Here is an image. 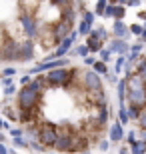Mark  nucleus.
<instances>
[{
  "mask_svg": "<svg viewBox=\"0 0 146 154\" xmlns=\"http://www.w3.org/2000/svg\"><path fill=\"white\" fill-rule=\"evenodd\" d=\"M128 104L130 106H138V108L144 110L146 104V82L142 80V76L136 72L132 74L128 80Z\"/></svg>",
  "mask_w": 146,
  "mask_h": 154,
  "instance_id": "nucleus-1",
  "label": "nucleus"
},
{
  "mask_svg": "<svg viewBox=\"0 0 146 154\" xmlns=\"http://www.w3.org/2000/svg\"><path fill=\"white\" fill-rule=\"evenodd\" d=\"M38 100H40V94L34 92L30 86L18 90V106H20V110H32Z\"/></svg>",
  "mask_w": 146,
  "mask_h": 154,
  "instance_id": "nucleus-2",
  "label": "nucleus"
},
{
  "mask_svg": "<svg viewBox=\"0 0 146 154\" xmlns=\"http://www.w3.org/2000/svg\"><path fill=\"white\" fill-rule=\"evenodd\" d=\"M58 134L56 128H54V124L52 122H46V124H42V128H40V142H42V146L44 148H54L58 142Z\"/></svg>",
  "mask_w": 146,
  "mask_h": 154,
  "instance_id": "nucleus-3",
  "label": "nucleus"
},
{
  "mask_svg": "<svg viewBox=\"0 0 146 154\" xmlns=\"http://www.w3.org/2000/svg\"><path fill=\"white\" fill-rule=\"evenodd\" d=\"M82 84H84V88L88 92H100L102 90V80H100V74H96L94 70H84L82 72Z\"/></svg>",
  "mask_w": 146,
  "mask_h": 154,
  "instance_id": "nucleus-4",
  "label": "nucleus"
},
{
  "mask_svg": "<svg viewBox=\"0 0 146 154\" xmlns=\"http://www.w3.org/2000/svg\"><path fill=\"white\" fill-rule=\"evenodd\" d=\"M68 62H70L68 58H58V60H44V62H40L38 66H34V68L30 70V74H38V72H44V70L52 72V70L64 68V66H66Z\"/></svg>",
  "mask_w": 146,
  "mask_h": 154,
  "instance_id": "nucleus-5",
  "label": "nucleus"
},
{
  "mask_svg": "<svg viewBox=\"0 0 146 154\" xmlns=\"http://www.w3.org/2000/svg\"><path fill=\"white\" fill-rule=\"evenodd\" d=\"M54 148L58 152H72L74 150V134H70V130H64L58 136V142H56Z\"/></svg>",
  "mask_w": 146,
  "mask_h": 154,
  "instance_id": "nucleus-6",
  "label": "nucleus"
},
{
  "mask_svg": "<svg viewBox=\"0 0 146 154\" xmlns=\"http://www.w3.org/2000/svg\"><path fill=\"white\" fill-rule=\"evenodd\" d=\"M20 24L24 26V32L28 38H36L38 36V24L30 14H20Z\"/></svg>",
  "mask_w": 146,
  "mask_h": 154,
  "instance_id": "nucleus-7",
  "label": "nucleus"
},
{
  "mask_svg": "<svg viewBox=\"0 0 146 154\" xmlns=\"http://www.w3.org/2000/svg\"><path fill=\"white\" fill-rule=\"evenodd\" d=\"M106 48L110 52H114V54H118V56H126L128 50H132V46H128L124 40H118V38H112V40H110V44H108Z\"/></svg>",
  "mask_w": 146,
  "mask_h": 154,
  "instance_id": "nucleus-8",
  "label": "nucleus"
},
{
  "mask_svg": "<svg viewBox=\"0 0 146 154\" xmlns=\"http://www.w3.org/2000/svg\"><path fill=\"white\" fill-rule=\"evenodd\" d=\"M130 32V28L126 26V24L122 22V20H116V22L112 24V34H114V38H118V40H122L124 36Z\"/></svg>",
  "mask_w": 146,
  "mask_h": 154,
  "instance_id": "nucleus-9",
  "label": "nucleus"
},
{
  "mask_svg": "<svg viewBox=\"0 0 146 154\" xmlns=\"http://www.w3.org/2000/svg\"><path fill=\"white\" fill-rule=\"evenodd\" d=\"M110 140H112V142H120V140H122L124 138V132H122V124H120V122H114L112 126H110Z\"/></svg>",
  "mask_w": 146,
  "mask_h": 154,
  "instance_id": "nucleus-10",
  "label": "nucleus"
},
{
  "mask_svg": "<svg viewBox=\"0 0 146 154\" xmlns=\"http://www.w3.org/2000/svg\"><path fill=\"white\" fill-rule=\"evenodd\" d=\"M34 56V48H32V42L26 40L24 44H20V60H30Z\"/></svg>",
  "mask_w": 146,
  "mask_h": 154,
  "instance_id": "nucleus-11",
  "label": "nucleus"
},
{
  "mask_svg": "<svg viewBox=\"0 0 146 154\" xmlns=\"http://www.w3.org/2000/svg\"><path fill=\"white\" fill-rule=\"evenodd\" d=\"M126 94H128V82L120 80L118 82V102H120V106H126Z\"/></svg>",
  "mask_w": 146,
  "mask_h": 154,
  "instance_id": "nucleus-12",
  "label": "nucleus"
},
{
  "mask_svg": "<svg viewBox=\"0 0 146 154\" xmlns=\"http://www.w3.org/2000/svg\"><path fill=\"white\" fill-rule=\"evenodd\" d=\"M86 46L90 48V52H102L104 50V48H102V42L96 38V36H92V34H90L88 40H86Z\"/></svg>",
  "mask_w": 146,
  "mask_h": 154,
  "instance_id": "nucleus-13",
  "label": "nucleus"
},
{
  "mask_svg": "<svg viewBox=\"0 0 146 154\" xmlns=\"http://www.w3.org/2000/svg\"><path fill=\"white\" fill-rule=\"evenodd\" d=\"M106 120H108V112H106V108H98V110H96V116H94L96 126H104V124H106Z\"/></svg>",
  "mask_w": 146,
  "mask_h": 154,
  "instance_id": "nucleus-14",
  "label": "nucleus"
},
{
  "mask_svg": "<svg viewBox=\"0 0 146 154\" xmlns=\"http://www.w3.org/2000/svg\"><path fill=\"white\" fill-rule=\"evenodd\" d=\"M92 100L96 102V106H98V108H106V94H104V90L94 92V94H92Z\"/></svg>",
  "mask_w": 146,
  "mask_h": 154,
  "instance_id": "nucleus-15",
  "label": "nucleus"
},
{
  "mask_svg": "<svg viewBox=\"0 0 146 154\" xmlns=\"http://www.w3.org/2000/svg\"><path fill=\"white\" fill-rule=\"evenodd\" d=\"M92 24L90 22H86V20H80V24H78V30H76V32H78V34H82V36H90L92 34Z\"/></svg>",
  "mask_w": 146,
  "mask_h": 154,
  "instance_id": "nucleus-16",
  "label": "nucleus"
},
{
  "mask_svg": "<svg viewBox=\"0 0 146 154\" xmlns=\"http://www.w3.org/2000/svg\"><path fill=\"white\" fill-rule=\"evenodd\" d=\"M92 36H96L100 42H104V40L108 38V30L104 28V26H96V28L92 30Z\"/></svg>",
  "mask_w": 146,
  "mask_h": 154,
  "instance_id": "nucleus-17",
  "label": "nucleus"
},
{
  "mask_svg": "<svg viewBox=\"0 0 146 154\" xmlns=\"http://www.w3.org/2000/svg\"><path fill=\"white\" fill-rule=\"evenodd\" d=\"M92 70H94L96 74H106V76H108V66L102 62V60H96L94 66H92Z\"/></svg>",
  "mask_w": 146,
  "mask_h": 154,
  "instance_id": "nucleus-18",
  "label": "nucleus"
},
{
  "mask_svg": "<svg viewBox=\"0 0 146 154\" xmlns=\"http://www.w3.org/2000/svg\"><path fill=\"white\" fill-rule=\"evenodd\" d=\"M132 154H146V142L144 140H138V142L132 146Z\"/></svg>",
  "mask_w": 146,
  "mask_h": 154,
  "instance_id": "nucleus-19",
  "label": "nucleus"
},
{
  "mask_svg": "<svg viewBox=\"0 0 146 154\" xmlns=\"http://www.w3.org/2000/svg\"><path fill=\"white\" fill-rule=\"evenodd\" d=\"M118 116H120V124H128L130 116H128V110H126V106H120V108H118Z\"/></svg>",
  "mask_w": 146,
  "mask_h": 154,
  "instance_id": "nucleus-20",
  "label": "nucleus"
},
{
  "mask_svg": "<svg viewBox=\"0 0 146 154\" xmlns=\"http://www.w3.org/2000/svg\"><path fill=\"white\" fill-rule=\"evenodd\" d=\"M62 20H66L68 24H74V20H76V12H74L72 8L64 10V16H62Z\"/></svg>",
  "mask_w": 146,
  "mask_h": 154,
  "instance_id": "nucleus-21",
  "label": "nucleus"
},
{
  "mask_svg": "<svg viewBox=\"0 0 146 154\" xmlns=\"http://www.w3.org/2000/svg\"><path fill=\"white\" fill-rule=\"evenodd\" d=\"M74 54H78V56H82V58H84V60H86V58H88V54H90V48H88V46H78V48H74Z\"/></svg>",
  "mask_w": 146,
  "mask_h": 154,
  "instance_id": "nucleus-22",
  "label": "nucleus"
},
{
  "mask_svg": "<svg viewBox=\"0 0 146 154\" xmlns=\"http://www.w3.org/2000/svg\"><path fill=\"white\" fill-rule=\"evenodd\" d=\"M140 114H142V108H138V106H128V116L130 118L140 120Z\"/></svg>",
  "mask_w": 146,
  "mask_h": 154,
  "instance_id": "nucleus-23",
  "label": "nucleus"
},
{
  "mask_svg": "<svg viewBox=\"0 0 146 154\" xmlns=\"http://www.w3.org/2000/svg\"><path fill=\"white\" fill-rule=\"evenodd\" d=\"M106 8H108V2H106V0H100V2H96V14H98V16H104Z\"/></svg>",
  "mask_w": 146,
  "mask_h": 154,
  "instance_id": "nucleus-24",
  "label": "nucleus"
},
{
  "mask_svg": "<svg viewBox=\"0 0 146 154\" xmlns=\"http://www.w3.org/2000/svg\"><path fill=\"white\" fill-rule=\"evenodd\" d=\"M32 110H20V122H28V120H32Z\"/></svg>",
  "mask_w": 146,
  "mask_h": 154,
  "instance_id": "nucleus-25",
  "label": "nucleus"
},
{
  "mask_svg": "<svg viewBox=\"0 0 146 154\" xmlns=\"http://www.w3.org/2000/svg\"><path fill=\"white\" fill-rule=\"evenodd\" d=\"M130 32H132V34H136V36H140V38H142L144 26H140V24H132V26H130Z\"/></svg>",
  "mask_w": 146,
  "mask_h": 154,
  "instance_id": "nucleus-26",
  "label": "nucleus"
},
{
  "mask_svg": "<svg viewBox=\"0 0 146 154\" xmlns=\"http://www.w3.org/2000/svg\"><path fill=\"white\" fill-rule=\"evenodd\" d=\"M122 16H124V6L116 4V8H114V18H116V20H122Z\"/></svg>",
  "mask_w": 146,
  "mask_h": 154,
  "instance_id": "nucleus-27",
  "label": "nucleus"
},
{
  "mask_svg": "<svg viewBox=\"0 0 146 154\" xmlns=\"http://www.w3.org/2000/svg\"><path fill=\"white\" fill-rule=\"evenodd\" d=\"M124 62H126V56H118V60H116V72H122V70H124Z\"/></svg>",
  "mask_w": 146,
  "mask_h": 154,
  "instance_id": "nucleus-28",
  "label": "nucleus"
},
{
  "mask_svg": "<svg viewBox=\"0 0 146 154\" xmlns=\"http://www.w3.org/2000/svg\"><path fill=\"white\" fill-rule=\"evenodd\" d=\"M110 56H112V52L108 50V48H104V50L100 52V58H102V62H108V60H110Z\"/></svg>",
  "mask_w": 146,
  "mask_h": 154,
  "instance_id": "nucleus-29",
  "label": "nucleus"
},
{
  "mask_svg": "<svg viewBox=\"0 0 146 154\" xmlns=\"http://www.w3.org/2000/svg\"><path fill=\"white\" fill-rule=\"evenodd\" d=\"M82 20H86V22H94V12H82Z\"/></svg>",
  "mask_w": 146,
  "mask_h": 154,
  "instance_id": "nucleus-30",
  "label": "nucleus"
},
{
  "mask_svg": "<svg viewBox=\"0 0 146 154\" xmlns=\"http://www.w3.org/2000/svg\"><path fill=\"white\" fill-rule=\"evenodd\" d=\"M14 146H20V148H26V146H30L24 138H14Z\"/></svg>",
  "mask_w": 146,
  "mask_h": 154,
  "instance_id": "nucleus-31",
  "label": "nucleus"
},
{
  "mask_svg": "<svg viewBox=\"0 0 146 154\" xmlns=\"http://www.w3.org/2000/svg\"><path fill=\"white\" fill-rule=\"evenodd\" d=\"M14 74H16V68H10V66H8V68L2 70V76H8V78H10V76H14Z\"/></svg>",
  "mask_w": 146,
  "mask_h": 154,
  "instance_id": "nucleus-32",
  "label": "nucleus"
},
{
  "mask_svg": "<svg viewBox=\"0 0 146 154\" xmlns=\"http://www.w3.org/2000/svg\"><path fill=\"white\" fill-rule=\"evenodd\" d=\"M10 134H12L14 138H22L24 130H22V128H12V130H10Z\"/></svg>",
  "mask_w": 146,
  "mask_h": 154,
  "instance_id": "nucleus-33",
  "label": "nucleus"
},
{
  "mask_svg": "<svg viewBox=\"0 0 146 154\" xmlns=\"http://www.w3.org/2000/svg\"><path fill=\"white\" fill-rule=\"evenodd\" d=\"M4 94L6 96H14V94H16V86L12 84V86H8V88H4Z\"/></svg>",
  "mask_w": 146,
  "mask_h": 154,
  "instance_id": "nucleus-34",
  "label": "nucleus"
},
{
  "mask_svg": "<svg viewBox=\"0 0 146 154\" xmlns=\"http://www.w3.org/2000/svg\"><path fill=\"white\" fill-rule=\"evenodd\" d=\"M138 122H140V126H142V130H146V108L142 110V114H140V120H138Z\"/></svg>",
  "mask_w": 146,
  "mask_h": 154,
  "instance_id": "nucleus-35",
  "label": "nucleus"
},
{
  "mask_svg": "<svg viewBox=\"0 0 146 154\" xmlns=\"http://www.w3.org/2000/svg\"><path fill=\"white\" fill-rule=\"evenodd\" d=\"M30 148H32V150H38V152H44V146H42V144H38V142H32V144H30Z\"/></svg>",
  "mask_w": 146,
  "mask_h": 154,
  "instance_id": "nucleus-36",
  "label": "nucleus"
},
{
  "mask_svg": "<svg viewBox=\"0 0 146 154\" xmlns=\"http://www.w3.org/2000/svg\"><path fill=\"white\" fill-rule=\"evenodd\" d=\"M136 142H138V140H136V134H134V132H130V134H128V144H130V146H134Z\"/></svg>",
  "mask_w": 146,
  "mask_h": 154,
  "instance_id": "nucleus-37",
  "label": "nucleus"
},
{
  "mask_svg": "<svg viewBox=\"0 0 146 154\" xmlns=\"http://www.w3.org/2000/svg\"><path fill=\"white\" fill-rule=\"evenodd\" d=\"M2 86H4V88L12 86V78H8V76H2Z\"/></svg>",
  "mask_w": 146,
  "mask_h": 154,
  "instance_id": "nucleus-38",
  "label": "nucleus"
},
{
  "mask_svg": "<svg viewBox=\"0 0 146 154\" xmlns=\"http://www.w3.org/2000/svg\"><path fill=\"white\" fill-rule=\"evenodd\" d=\"M98 148H100L102 152H106V150H108V140H100V144H98Z\"/></svg>",
  "mask_w": 146,
  "mask_h": 154,
  "instance_id": "nucleus-39",
  "label": "nucleus"
},
{
  "mask_svg": "<svg viewBox=\"0 0 146 154\" xmlns=\"http://www.w3.org/2000/svg\"><path fill=\"white\" fill-rule=\"evenodd\" d=\"M140 50H142V44H132V52H136V54H138Z\"/></svg>",
  "mask_w": 146,
  "mask_h": 154,
  "instance_id": "nucleus-40",
  "label": "nucleus"
},
{
  "mask_svg": "<svg viewBox=\"0 0 146 154\" xmlns=\"http://www.w3.org/2000/svg\"><path fill=\"white\" fill-rule=\"evenodd\" d=\"M138 18H140V20H144V22H146V10L138 12Z\"/></svg>",
  "mask_w": 146,
  "mask_h": 154,
  "instance_id": "nucleus-41",
  "label": "nucleus"
},
{
  "mask_svg": "<svg viewBox=\"0 0 146 154\" xmlns=\"http://www.w3.org/2000/svg\"><path fill=\"white\" fill-rule=\"evenodd\" d=\"M0 126H2V130H8V128H10V126H8V122H6V120H2V122H0Z\"/></svg>",
  "mask_w": 146,
  "mask_h": 154,
  "instance_id": "nucleus-42",
  "label": "nucleus"
},
{
  "mask_svg": "<svg viewBox=\"0 0 146 154\" xmlns=\"http://www.w3.org/2000/svg\"><path fill=\"white\" fill-rule=\"evenodd\" d=\"M0 154H8V148H6L4 144H0Z\"/></svg>",
  "mask_w": 146,
  "mask_h": 154,
  "instance_id": "nucleus-43",
  "label": "nucleus"
},
{
  "mask_svg": "<svg viewBox=\"0 0 146 154\" xmlns=\"http://www.w3.org/2000/svg\"><path fill=\"white\" fill-rule=\"evenodd\" d=\"M142 38H146V26H144V32H142Z\"/></svg>",
  "mask_w": 146,
  "mask_h": 154,
  "instance_id": "nucleus-44",
  "label": "nucleus"
}]
</instances>
